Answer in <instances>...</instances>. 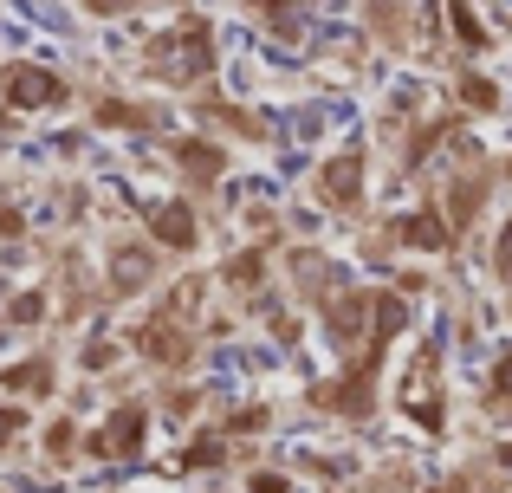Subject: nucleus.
<instances>
[{"mask_svg": "<svg viewBox=\"0 0 512 493\" xmlns=\"http://www.w3.org/2000/svg\"><path fill=\"white\" fill-rule=\"evenodd\" d=\"M357 195H363V156L357 150L331 156V163L318 169V202L325 208H357Z\"/></svg>", "mask_w": 512, "mask_h": 493, "instance_id": "obj_1", "label": "nucleus"}, {"mask_svg": "<svg viewBox=\"0 0 512 493\" xmlns=\"http://www.w3.org/2000/svg\"><path fill=\"white\" fill-rule=\"evenodd\" d=\"M7 98L20 104V111H46V104L65 98V85L52 72H39V65H7Z\"/></svg>", "mask_w": 512, "mask_h": 493, "instance_id": "obj_2", "label": "nucleus"}, {"mask_svg": "<svg viewBox=\"0 0 512 493\" xmlns=\"http://www.w3.org/2000/svg\"><path fill=\"white\" fill-rule=\"evenodd\" d=\"M150 234H156L169 253H188V247H195V208H188V202L156 208V215H150Z\"/></svg>", "mask_w": 512, "mask_h": 493, "instance_id": "obj_3", "label": "nucleus"}, {"mask_svg": "<svg viewBox=\"0 0 512 493\" xmlns=\"http://www.w3.org/2000/svg\"><path fill=\"white\" fill-rule=\"evenodd\" d=\"M137 442H143V403H124L111 416V429H104L91 448H98V455H137Z\"/></svg>", "mask_w": 512, "mask_h": 493, "instance_id": "obj_4", "label": "nucleus"}, {"mask_svg": "<svg viewBox=\"0 0 512 493\" xmlns=\"http://www.w3.org/2000/svg\"><path fill=\"white\" fill-rule=\"evenodd\" d=\"M169 150H175V163H182V169H195L201 182H214V176H221V150H214V143H169Z\"/></svg>", "mask_w": 512, "mask_h": 493, "instance_id": "obj_5", "label": "nucleus"}, {"mask_svg": "<svg viewBox=\"0 0 512 493\" xmlns=\"http://www.w3.org/2000/svg\"><path fill=\"white\" fill-rule=\"evenodd\" d=\"M396 234H402L409 247H428V253L448 247V234H441V221H435V215H409V221H396Z\"/></svg>", "mask_w": 512, "mask_h": 493, "instance_id": "obj_6", "label": "nucleus"}, {"mask_svg": "<svg viewBox=\"0 0 512 493\" xmlns=\"http://www.w3.org/2000/svg\"><path fill=\"white\" fill-rule=\"evenodd\" d=\"M208 117H214V124H227V130H240V137H266V117L234 111V104H208Z\"/></svg>", "mask_w": 512, "mask_h": 493, "instance_id": "obj_7", "label": "nucleus"}, {"mask_svg": "<svg viewBox=\"0 0 512 493\" xmlns=\"http://www.w3.org/2000/svg\"><path fill=\"white\" fill-rule=\"evenodd\" d=\"M7 383H13V390H39V396H46L52 390V364H46V357H39V364H13Z\"/></svg>", "mask_w": 512, "mask_h": 493, "instance_id": "obj_8", "label": "nucleus"}, {"mask_svg": "<svg viewBox=\"0 0 512 493\" xmlns=\"http://www.w3.org/2000/svg\"><path fill=\"white\" fill-rule=\"evenodd\" d=\"M493 409L512 416V351H500V364H493Z\"/></svg>", "mask_w": 512, "mask_h": 493, "instance_id": "obj_9", "label": "nucleus"}, {"mask_svg": "<svg viewBox=\"0 0 512 493\" xmlns=\"http://www.w3.org/2000/svg\"><path fill=\"white\" fill-rule=\"evenodd\" d=\"M98 124H150V111H130V104H98Z\"/></svg>", "mask_w": 512, "mask_h": 493, "instance_id": "obj_10", "label": "nucleus"}, {"mask_svg": "<svg viewBox=\"0 0 512 493\" xmlns=\"http://www.w3.org/2000/svg\"><path fill=\"white\" fill-rule=\"evenodd\" d=\"M227 279H234V286H253V279H260V253H240V260L227 266Z\"/></svg>", "mask_w": 512, "mask_h": 493, "instance_id": "obj_11", "label": "nucleus"}, {"mask_svg": "<svg viewBox=\"0 0 512 493\" xmlns=\"http://www.w3.org/2000/svg\"><path fill=\"white\" fill-rule=\"evenodd\" d=\"M117 364V344H91L85 351V370H111Z\"/></svg>", "mask_w": 512, "mask_h": 493, "instance_id": "obj_12", "label": "nucleus"}, {"mask_svg": "<svg viewBox=\"0 0 512 493\" xmlns=\"http://www.w3.org/2000/svg\"><path fill=\"white\" fill-rule=\"evenodd\" d=\"M20 422H26L20 409H7V403H0V442H13V435H20Z\"/></svg>", "mask_w": 512, "mask_h": 493, "instance_id": "obj_13", "label": "nucleus"}, {"mask_svg": "<svg viewBox=\"0 0 512 493\" xmlns=\"http://www.w3.org/2000/svg\"><path fill=\"white\" fill-rule=\"evenodd\" d=\"M0 234H20V208H0Z\"/></svg>", "mask_w": 512, "mask_h": 493, "instance_id": "obj_14", "label": "nucleus"}, {"mask_svg": "<svg viewBox=\"0 0 512 493\" xmlns=\"http://www.w3.org/2000/svg\"><path fill=\"white\" fill-rule=\"evenodd\" d=\"M506 266H512V228L500 234V273H506Z\"/></svg>", "mask_w": 512, "mask_h": 493, "instance_id": "obj_15", "label": "nucleus"}, {"mask_svg": "<svg viewBox=\"0 0 512 493\" xmlns=\"http://www.w3.org/2000/svg\"><path fill=\"white\" fill-rule=\"evenodd\" d=\"M253 493H286V481H273V474H266V481H253Z\"/></svg>", "mask_w": 512, "mask_h": 493, "instance_id": "obj_16", "label": "nucleus"}]
</instances>
